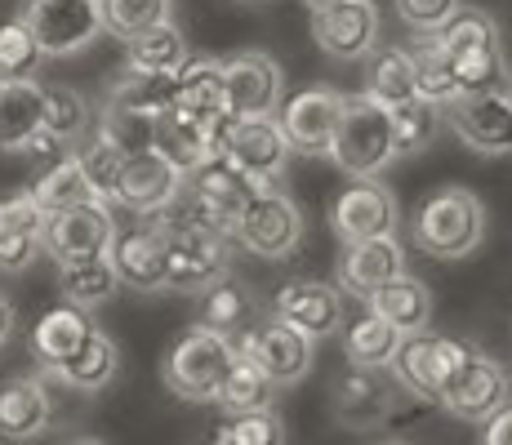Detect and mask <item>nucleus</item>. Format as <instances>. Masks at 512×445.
Segmentation results:
<instances>
[{
	"instance_id": "obj_37",
	"label": "nucleus",
	"mask_w": 512,
	"mask_h": 445,
	"mask_svg": "<svg viewBox=\"0 0 512 445\" xmlns=\"http://www.w3.org/2000/svg\"><path fill=\"white\" fill-rule=\"evenodd\" d=\"M27 192L41 201L45 214L67 210V205H81V201H94V187H90V178H85L81 161H76V147L63 156V161H54V165H45V170H36V183L27 187Z\"/></svg>"
},
{
	"instance_id": "obj_28",
	"label": "nucleus",
	"mask_w": 512,
	"mask_h": 445,
	"mask_svg": "<svg viewBox=\"0 0 512 445\" xmlns=\"http://www.w3.org/2000/svg\"><path fill=\"white\" fill-rule=\"evenodd\" d=\"M174 107H183V112L201 116V121H210V116H223L228 112V98H223V67L219 58H196L187 54L183 67L174 72Z\"/></svg>"
},
{
	"instance_id": "obj_18",
	"label": "nucleus",
	"mask_w": 512,
	"mask_h": 445,
	"mask_svg": "<svg viewBox=\"0 0 512 445\" xmlns=\"http://www.w3.org/2000/svg\"><path fill=\"white\" fill-rule=\"evenodd\" d=\"M272 312H277L285 325H294L299 334H308L312 343L330 339V334L343 330V290H339V285L299 276V281H285L277 290Z\"/></svg>"
},
{
	"instance_id": "obj_6",
	"label": "nucleus",
	"mask_w": 512,
	"mask_h": 445,
	"mask_svg": "<svg viewBox=\"0 0 512 445\" xmlns=\"http://www.w3.org/2000/svg\"><path fill=\"white\" fill-rule=\"evenodd\" d=\"M303 241V214L277 183H263L250 192V201L236 210V245L254 250L259 259H290Z\"/></svg>"
},
{
	"instance_id": "obj_39",
	"label": "nucleus",
	"mask_w": 512,
	"mask_h": 445,
	"mask_svg": "<svg viewBox=\"0 0 512 445\" xmlns=\"http://www.w3.org/2000/svg\"><path fill=\"white\" fill-rule=\"evenodd\" d=\"M397 343H401V330L374 312L357 316V321L343 330V356H348V365H388Z\"/></svg>"
},
{
	"instance_id": "obj_3",
	"label": "nucleus",
	"mask_w": 512,
	"mask_h": 445,
	"mask_svg": "<svg viewBox=\"0 0 512 445\" xmlns=\"http://www.w3.org/2000/svg\"><path fill=\"white\" fill-rule=\"evenodd\" d=\"M410 236H415V250L428 259L459 263L486 241V210L468 187H437L419 201Z\"/></svg>"
},
{
	"instance_id": "obj_1",
	"label": "nucleus",
	"mask_w": 512,
	"mask_h": 445,
	"mask_svg": "<svg viewBox=\"0 0 512 445\" xmlns=\"http://www.w3.org/2000/svg\"><path fill=\"white\" fill-rule=\"evenodd\" d=\"M437 45L450 63V76H455L459 94H472V89H512V63L504 36H499V23L481 9H459L455 18L437 27Z\"/></svg>"
},
{
	"instance_id": "obj_40",
	"label": "nucleus",
	"mask_w": 512,
	"mask_h": 445,
	"mask_svg": "<svg viewBox=\"0 0 512 445\" xmlns=\"http://www.w3.org/2000/svg\"><path fill=\"white\" fill-rule=\"evenodd\" d=\"M272 388H277V383H272L268 374H263L259 365L250 361V356L236 352L228 379H223V388H219V405L228 414H236V410H259V405L272 401Z\"/></svg>"
},
{
	"instance_id": "obj_51",
	"label": "nucleus",
	"mask_w": 512,
	"mask_h": 445,
	"mask_svg": "<svg viewBox=\"0 0 512 445\" xmlns=\"http://www.w3.org/2000/svg\"><path fill=\"white\" fill-rule=\"evenodd\" d=\"M14 325H18L14 303H9V294H0V348H5V343L14 339Z\"/></svg>"
},
{
	"instance_id": "obj_10",
	"label": "nucleus",
	"mask_w": 512,
	"mask_h": 445,
	"mask_svg": "<svg viewBox=\"0 0 512 445\" xmlns=\"http://www.w3.org/2000/svg\"><path fill=\"white\" fill-rule=\"evenodd\" d=\"M401 383L392 379L388 365H348L330 388V414L339 428L370 432L397 414Z\"/></svg>"
},
{
	"instance_id": "obj_52",
	"label": "nucleus",
	"mask_w": 512,
	"mask_h": 445,
	"mask_svg": "<svg viewBox=\"0 0 512 445\" xmlns=\"http://www.w3.org/2000/svg\"><path fill=\"white\" fill-rule=\"evenodd\" d=\"M308 5V14H317V9H330V5H339V0H303Z\"/></svg>"
},
{
	"instance_id": "obj_21",
	"label": "nucleus",
	"mask_w": 512,
	"mask_h": 445,
	"mask_svg": "<svg viewBox=\"0 0 512 445\" xmlns=\"http://www.w3.org/2000/svg\"><path fill=\"white\" fill-rule=\"evenodd\" d=\"M107 259H112L121 285H130V290H143V294L165 290V236L147 219L139 227H130V232L116 227L112 245H107Z\"/></svg>"
},
{
	"instance_id": "obj_47",
	"label": "nucleus",
	"mask_w": 512,
	"mask_h": 445,
	"mask_svg": "<svg viewBox=\"0 0 512 445\" xmlns=\"http://www.w3.org/2000/svg\"><path fill=\"white\" fill-rule=\"evenodd\" d=\"M41 254V232L0 219V272H27Z\"/></svg>"
},
{
	"instance_id": "obj_42",
	"label": "nucleus",
	"mask_w": 512,
	"mask_h": 445,
	"mask_svg": "<svg viewBox=\"0 0 512 445\" xmlns=\"http://www.w3.org/2000/svg\"><path fill=\"white\" fill-rule=\"evenodd\" d=\"M45 130H54L67 143H81L90 134V103L72 85H45Z\"/></svg>"
},
{
	"instance_id": "obj_25",
	"label": "nucleus",
	"mask_w": 512,
	"mask_h": 445,
	"mask_svg": "<svg viewBox=\"0 0 512 445\" xmlns=\"http://www.w3.org/2000/svg\"><path fill=\"white\" fill-rule=\"evenodd\" d=\"M116 370H121L116 343L94 325V330L81 339V348L67 356V361H58L54 370H45V374L49 379H58L63 388H72V392H103L107 383L116 379Z\"/></svg>"
},
{
	"instance_id": "obj_16",
	"label": "nucleus",
	"mask_w": 512,
	"mask_h": 445,
	"mask_svg": "<svg viewBox=\"0 0 512 445\" xmlns=\"http://www.w3.org/2000/svg\"><path fill=\"white\" fill-rule=\"evenodd\" d=\"M343 112V94L330 85H312L299 89L294 98H281L277 107V125L290 138V152L303 156H330V138Z\"/></svg>"
},
{
	"instance_id": "obj_33",
	"label": "nucleus",
	"mask_w": 512,
	"mask_h": 445,
	"mask_svg": "<svg viewBox=\"0 0 512 445\" xmlns=\"http://www.w3.org/2000/svg\"><path fill=\"white\" fill-rule=\"evenodd\" d=\"M361 63H366V89L361 94H370L374 103L397 107L415 98V72H410L406 45H374Z\"/></svg>"
},
{
	"instance_id": "obj_24",
	"label": "nucleus",
	"mask_w": 512,
	"mask_h": 445,
	"mask_svg": "<svg viewBox=\"0 0 512 445\" xmlns=\"http://www.w3.org/2000/svg\"><path fill=\"white\" fill-rule=\"evenodd\" d=\"M259 312V299H254V290L241 281V276L223 272L219 281H210L201 290V308H196V325H205V330L223 334V339L236 343V334L245 330V325L254 321Z\"/></svg>"
},
{
	"instance_id": "obj_38",
	"label": "nucleus",
	"mask_w": 512,
	"mask_h": 445,
	"mask_svg": "<svg viewBox=\"0 0 512 445\" xmlns=\"http://www.w3.org/2000/svg\"><path fill=\"white\" fill-rule=\"evenodd\" d=\"M410 54V72H415V94L428 98V103H446V98H455V76H450V63L446 54H441L437 45V32H415V41L406 45Z\"/></svg>"
},
{
	"instance_id": "obj_35",
	"label": "nucleus",
	"mask_w": 512,
	"mask_h": 445,
	"mask_svg": "<svg viewBox=\"0 0 512 445\" xmlns=\"http://www.w3.org/2000/svg\"><path fill=\"white\" fill-rule=\"evenodd\" d=\"M165 103H174V72H139V67H121L103 98V107H125L143 116H156Z\"/></svg>"
},
{
	"instance_id": "obj_2",
	"label": "nucleus",
	"mask_w": 512,
	"mask_h": 445,
	"mask_svg": "<svg viewBox=\"0 0 512 445\" xmlns=\"http://www.w3.org/2000/svg\"><path fill=\"white\" fill-rule=\"evenodd\" d=\"M165 236V290L179 294H201L210 281H219L223 272H232V236L214 232L205 223L174 219L165 210L139 214Z\"/></svg>"
},
{
	"instance_id": "obj_9",
	"label": "nucleus",
	"mask_w": 512,
	"mask_h": 445,
	"mask_svg": "<svg viewBox=\"0 0 512 445\" xmlns=\"http://www.w3.org/2000/svg\"><path fill=\"white\" fill-rule=\"evenodd\" d=\"M18 18L45 49V58H72L107 32L103 0H23Z\"/></svg>"
},
{
	"instance_id": "obj_4",
	"label": "nucleus",
	"mask_w": 512,
	"mask_h": 445,
	"mask_svg": "<svg viewBox=\"0 0 512 445\" xmlns=\"http://www.w3.org/2000/svg\"><path fill=\"white\" fill-rule=\"evenodd\" d=\"M330 161L348 178H379L397 161L392 147V116L370 94H343V112L330 138Z\"/></svg>"
},
{
	"instance_id": "obj_5",
	"label": "nucleus",
	"mask_w": 512,
	"mask_h": 445,
	"mask_svg": "<svg viewBox=\"0 0 512 445\" xmlns=\"http://www.w3.org/2000/svg\"><path fill=\"white\" fill-rule=\"evenodd\" d=\"M232 361H236L232 339L205 330V325H187L179 339L170 343V352H165L161 379L174 397L205 405V401H219V388H223V379H228Z\"/></svg>"
},
{
	"instance_id": "obj_14",
	"label": "nucleus",
	"mask_w": 512,
	"mask_h": 445,
	"mask_svg": "<svg viewBox=\"0 0 512 445\" xmlns=\"http://www.w3.org/2000/svg\"><path fill=\"white\" fill-rule=\"evenodd\" d=\"M223 67V98L232 116H277L285 94V72L263 49H241V54L219 58Z\"/></svg>"
},
{
	"instance_id": "obj_49",
	"label": "nucleus",
	"mask_w": 512,
	"mask_h": 445,
	"mask_svg": "<svg viewBox=\"0 0 512 445\" xmlns=\"http://www.w3.org/2000/svg\"><path fill=\"white\" fill-rule=\"evenodd\" d=\"M72 147H76V143H67V138H58L54 130H45V125H41V130H36V134H32V138H27V143H23V147H18V152H23V156H27V161H32V165H36V170H45V165L63 161V156H67V152H72Z\"/></svg>"
},
{
	"instance_id": "obj_36",
	"label": "nucleus",
	"mask_w": 512,
	"mask_h": 445,
	"mask_svg": "<svg viewBox=\"0 0 512 445\" xmlns=\"http://www.w3.org/2000/svg\"><path fill=\"white\" fill-rule=\"evenodd\" d=\"M392 116V147H397V161L401 156H419L428 152L432 143H437V134L446 130V121H441V107L428 103V98H406V103L388 107Z\"/></svg>"
},
{
	"instance_id": "obj_23",
	"label": "nucleus",
	"mask_w": 512,
	"mask_h": 445,
	"mask_svg": "<svg viewBox=\"0 0 512 445\" xmlns=\"http://www.w3.org/2000/svg\"><path fill=\"white\" fill-rule=\"evenodd\" d=\"M49 414H54V401H49L45 379L36 374H18V379L0 383V437L5 441H32L49 428Z\"/></svg>"
},
{
	"instance_id": "obj_7",
	"label": "nucleus",
	"mask_w": 512,
	"mask_h": 445,
	"mask_svg": "<svg viewBox=\"0 0 512 445\" xmlns=\"http://www.w3.org/2000/svg\"><path fill=\"white\" fill-rule=\"evenodd\" d=\"M446 130L477 156H512V89H472L441 103Z\"/></svg>"
},
{
	"instance_id": "obj_19",
	"label": "nucleus",
	"mask_w": 512,
	"mask_h": 445,
	"mask_svg": "<svg viewBox=\"0 0 512 445\" xmlns=\"http://www.w3.org/2000/svg\"><path fill=\"white\" fill-rule=\"evenodd\" d=\"M183 174L165 161L161 152L143 147V152H130L121 161V174H116V192L112 205L116 210H130V214H152L179 192Z\"/></svg>"
},
{
	"instance_id": "obj_48",
	"label": "nucleus",
	"mask_w": 512,
	"mask_h": 445,
	"mask_svg": "<svg viewBox=\"0 0 512 445\" xmlns=\"http://www.w3.org/2000/svg\"><path fill=\"white\" fill-rule=\"evenodd\" d=\"M459 9H464V0H397V14L410 32H437Z\"/></svg>"
},
{
	"instance_id": "obj_43",
	"label": "nucleus",
	"mask_w": 512,
	"mask_h": 445,
	"mask_svg": "<svg viewBox=\"0 0 512 445\" xmlns=\"http://www.w3.org/2000/svg\"><path fill=\"white\" fill-rule=\"evenodd\" d=\"M76 161H81V170H85V178H90V187H94L98 201L112 205L116 174H121V161H125L121 147H112L107 138H98V134H94V138L85 134L81 143H76Z\"/></svg>"
},
{
	"instance_id": "obj_8",
	"label": "nucleus",
	"mask_w": 512,
	"mask_h": 445,
	"mask_svg": "<svg viewBox=\"0 0 512 445\" xmlns=\"http://www.w3.org/2000/svg\"><path fill=\"white\" fill-rule=\"evenodd\" d=\"M508 397H512L508 370L490 352H481L477 343H468V352L459 356V365L441 379L437 405L450 410L455 419H464V423H481V419H490Z\"/></svg>"
},
{
	"instance_id": "obj_13",
	"label": "nucleus",
	"mask_w": 512,
	"mask_h": 445,
	"mask_svg": "<svg viewBox=\"0 0 512 445\" xmlns=\"http://www.w3.org/2000/svg\"><path fill=\"white\" fill-rule=\"evenodd\" d=\"M219 156H228L250 183L263 187L277 183L281 170L290 165V138L277 125V116H232Z\"/></svg>"
},
{
	"instance_id": "obj_50",
	"label": "nucleus",
	"mask_w": 512,
	"mask_h": 445,
	"mask_svg": "<svg viewBox=\"0 0 512 445\" xmlns=\"http://www.w3.org/2000/svg\"><path fill=\"white\" fill-rule=\"evenodd\" d=\"M481 441L486 445H512V397L499 405L490 419H481Z\"/></svg>"
},
{
	"instance_id": "obj_15",
	"label": "nucleus",
	"mask_w": 512,
	"mask_h": 445,
	"mask_svg": "<svg viewBox=\"0 0 512 445\" xmlns=\"http://www.w3.org/2000/svg\"><path fill=\"white\" fill-rule=\"evenodd\" d=\"M397 223H401L397 196H392L379 178H352V183L334 196L330 227L343 245L366 241V236H388V232H397Z\"/></svg>"
},
{
	"instance_id": "obj_20",
	"label": "nucleus",
	"mask_w": 512,
	"mask_h": 445,
	"mask_svg": "<svg viewBox=\"0 0 512 445\" xmlns=\"http://www.w3.org/2000/svg\"><path fill=\"white\" fill-rule=\"evenodd\" d=\"M406 272V245L397 241V232L388 236H366V241H352L339 259V290L352 299H366L379 290L388 276Z\"/></svg>"
},
{
	"instance_id": "obj_12",
	"label": "nucleus",
	"mask_w": 512,
	"mask_h": 445,
	"mask_svg": "<svg viewBox=\"0 0 512 445\" xmlns=\"http://www.w3.org/2000/svg\"><path fill=\"white\" fill-rule=\"evenodd\" d=\"M116 236V214L107 201H81L67 205V210H54L45 219L41 232V250L54 263H76V259H94V254H107Z\"/></svg>"
},
{
	"instance_id": "obj_22",
	"label": "nucleus",
	"mask_w": 512,
	"mask_h": 445,
	"mask_svg": "<svg viewBox=\"0 0 512 445\" xmlns=\"http://www.w3.org/2000/svg\"><path fill=\"white\" fill-rule=\"evenodd\" d=\"M210 121L165 103L161 112L152 116V152H161L179 174H192L196 165L210 156Z\"/></svg>"
},
{
	"instance_id": "obj_32",
	"label": "nucleus",
	"mask_w": 512,
	"mask_h": 445,
	"mask_svg": "<svg viewBox=\"0 0 512 445\" xmlns=\"http://www.w3.org/2000/svg\"><path fill=\"white\" fill-rule=\"evenodd\" d=\"M121 290V276L107 254H94V259H76V263H58V294L76 308H103V303L116 299Z\"/></svg>"
},
{
	"instance_id": "obj_45",
	"label": "nucleus",
	"mask_w": 512,
	"mask_h": 445,
	"mask_svg": "<svg viewBox=\"0 0 512 445\" xmlns=\"http://www.w3.org/2000/svg\"><path fill=\"white\" fill-rule=\"evenodd\" d=\"M165 18H174V0H103V27L121 41L143 27L165 23Z\"/></svg>"
},
{
	"instance_id": "obj_31",
	"label": "nucleus",
	"mask_w": 512,
	"mask_h": 445,
	"mask_svg": "<svg viewBox=\"0 0 512 445\" xmlns=\"http://www.w3.org/2000/svg\"><path fill=\"white\" fill-rule=\"evenodd\" d=\"M94 330L90 312L76 308V303H63V308L45 312L41 321H36L32 330V356L41 361V370H54L58 361H67L76 348H81V339Z\"/></svg>"
},
{
	"instance_id": "obj_11",
	"label": "nucleus",
	"mask_w": 512,
	"mask_h": 445,
	"mask_svg": "<svg viewBox=\"0 0 512 445\" xmlns=\"http://www.w3.org/2000/svg\"><path fill=\"white\" fill-rule=\"evenodd\" d=\"M236 352L250 356L277 388H290V383L308 379V370H312V339L299 334L294 325H285L277 312L254 316V321L236 334Z\"/></svg>"
},
{
	"instance_id": "obj_44",
	"label": "nucleus",
	"mask_w": 512,
	"mask_h": 445,
	"mask_svg": "<svg viewBox=\"0 0 512 445\" xmlns=\"http://www.w3.org/2000/svg\"><path fill=\"white\" fill-rule=\"evenodd\" d=\"M214 441L219 445H281L285 423L268 410V405H259V410H236L232 419L214 432Z\"/></svg>"
},
{
	"instance_id": "obj_41",
	"label": "nucleus",
	"mask_w": 512,
	"mask_h": 445,
	"mask_svg": "<svg viewBox=\"0 0 512 445\" xmlns=\"http://www.w3.org/2000/svg\"><path fill=\"white\" fill-rule=\"evenodd\" d=\"M45 63V49L27 32L23 18L0 27V81H32Z\"/></svg>"
},
{
	"instance_id": "obj_26",
	"label": "nucleus",
	"mask_w": 512,
	"mask_h": 445,
	"mask_svg": "<svg viewBox=\"0 0 512 445\" xmlns=\"http://www.w3.org/2000/svg\"><path fill=\"white\" fill-rule=\"evenodd\" d=\"M366 308L383 321H392L401 334L410 330H428L432 325V290L410 272H397L379 285L374 294H366Z\"/></svg>"
},
{
	"instance_id": "obj_46",
	"label": "nucleus",
	"mask_w": 512,
	"mask_h": 445,
	"mask_svg": "<svg viewBox=\"0 0 512 445\" xmlns=\"http://www.w3.org/2000/svg\"><path fill=\"white\" fill-rule=\"evenodd\" d=\"M98 138H107L112 147H121L125 156L152 147V116L125 112V107H98Z\"/></svg>"
},
{
	"instance_id": "obj_30",
	"label": "nucleus",
	"mask_w": 512,
	"mask_h": 445,
	"mask_svg": "<svg viewBox=\"0 0 512 445\" xmlns=\"http://www.w3.org/2000/svg\"><path fill=\"white\" fill-rule=\"evenodd\" d=\"M183 183L192 187L210 210H219L223 219H232V223H236V210H241V205L250 201V192L259 187V183H250V178L236 170L228 156H205L192 174H183Z\"/></svg>"
},
{
	"instance_id": "obj_29",
	"label": "nucleus",
	"mask_w": 512,
	"mask_h": 445,
	"mask_svg": "<svg viewBox=\"0 0 512 445\" xmlns=\"http://www.w3.org/2000/svg\"><path fill=\"white\" fill-rule=\"evenodd\" d=\"M388 370L401 383V392H410L415 401L437 405V334H428V330L401 334Z\"/></svg>"
},
{
	"instance_id": "obj_27",
	"label": "nucleus",
	"mask_w": 512,
	"mask_h": 445,
	"mask_svg": "<svg viewBox=\"0 0 512 445\" xmlns=\"http://www.w3.org/2000/svg\"><path fill=\"white\" fill-rule=\"evenodd\" d=\"M45 125V85L0 81V152H18Z\"/></svg>"
},
{
	"instance_id": "obj_17",
	"label": "nucleus",
	"mask_w": 512,
	"mask_h": 445,
	"mask_svg": "<svg viewBox=\"0 0 512 445\" xmlns=\"http://www.w3.org/2000/svg\"><path fill=\"white\" fill-rule=\"evenodd\" d=\"M312 41L334 63H361L379 45V9L374 0H339L312 14Z\"/></svg>"
},
{
	"instance_id": "obj_34",
	"label": "nucleus",
	"mask_w": 512,
	"mask_h": 445,
	"mask_svg": "<svg viewBox=\"0 0 512 445\" xmlns=\"http://www.w3.org/2000/svg\"><path fill=\"white\" fill-rule=\"evenodd\" d=\"M187 54L192 49H187V36L174 27V18L125 36V67H139V72H179Z\"/></svg>"
}]
</instances>
